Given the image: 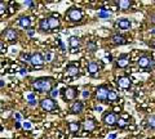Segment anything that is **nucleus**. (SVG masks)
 <instances>
[{
    "instance_id": "1",
    "label": "nucleus",
    "mask_w": 155,
    "mask_h": 139,
    "mask_svg": "<svg viewBox=\"0 0 155 139\" xmlns=\"http://www.w3.org/2000/svg\"><path fill=\"white\" fill-rule=\"evenodd\" d=\"M54 79L51 76H41L35 80H32V88L39 93H51L54 88Z\"/></svg>"
},
{
    "instance_id": "2",
    "label": "nucleus",
    "mask_w": 155,
    "mask_h": 139,
    "mask_svg": "<svg viewBox=\"0 0 155 139\" xmlns=\"http://www.w3.org/2000/svg\"><path fill=\"white\" fill-rule=\"evenodd\" d=\"M66 20L72 22V23L80 22L83 20V12H81V9H79L78 7L69 8V11L66 12Z\"/></svg>"
},
{
    "instance_id": "3",
    "label": "nucleus",
    "mask_w": 155,
    "mask_h": 139,
    "mask_svg": "<svg viewBox=\"0 0 155 139\" xmlns=\"http://www.w3.org/2000/svg\"><path fill=\"white\" fill-rule=\"evenodd\" d=\"M137 66L140 68H143V70H154L155 68V61L151 58L150 55L147 54H143L141 55L140 58L137 59Z\"/></svg>"
},
{
    "instance_id": "4",
    "label": "nucleus",
    "mask_w": 155,
    "mask_h": 139,
    "mask_svg": "<svg viewBox=\"0 0 155 139\" xmlns=\"http://www.w3.org/2000/svg\"><path fill=\"white\" fill-rule=\"evenodd\" d=\"M61 94L65 102H71L78 97V88L76 86H67V88L61 89Z\"/></svg>"
},
{
    "instance_id": "5",
    "label": "nucleus",
    "mask_w": 155,
    "mask_h": 139,
    "mask_svg": "<svg viewBox=\"0 0 155 139\" xmlns=\"http://www.w3.org/2000/svg\"><path fill=\"white\" fill-rule=\"evenodd\" d=\"M40 107L41 109H44L47 112H54V111H58V106L56 104L54 99H52L51 97H47L44 99L40 100Z\"/></svg>"
},
{
    "instance_id": "6",
    "label": "nucleus",
    "mask_w": 155,
    "mask_h": 139,
    "mask_svg": "<svg viewBox=\"0 0 155 139\" xmlns=\"http://www.w3.org/2000/svg\"><path fill=\"white\" fill-rule=\"evenodd\" d=\"M45 63V59H44V55L41 53H32L31 54V59H30V65L36 70H40L43 68V66Z\"/></svg>"
},
{
    "instance_id": "7",
    "label": "nucleus",
    "mask_w": 155,
    "mask_h": 139,
    "mask_svg": "<svg viewBox=\"0 0 155 139\" xmlns=\"http://www.w3.org/2000/svg\"><path fill=\"white\" fill-rule=\"evenodd\" d=\"M118 120H119V117L116 116V113H114V112H105L102 115V122L106 126L118 125Z\"/></svg>"
},
{
    "instance_id": "8",
    "label": "nucleus",
    "mask_w": 155,
    "mask_h": 139,
    "mask_svg": "<svg viewBox=\"0 0 155 139\" xmlns=\"http://www.w3.org/2000/svg\"><path fill=\"white\" fill-rule=\"evenodd\" d=\"M109 93H110V89L106 85L98 86L97 90H96V98H97V100H100V102H107Z\"/></svg>"
},
{
    "instance_id": "9",
    "label": "nucleus",
    "mask_w": 155,
    "mask_h": 139,
    "mask_svg": "<svg viewBox=\"0 0 155 139\" xmlns=\"http://www.w3.org/2000/svg\"><path fill=\"white\" fill-rule=\"evenodd\" d=\"M128 65H129V55L127 53L120 54L115 61V67H118V68H125V67H128Z\"/></svg>"
},
{
    "instance_id": "10",
    "label": "nucleus",
    "mask_w": 155,
    "mask_h": 139,
    "mask_svg": "<svg viewBox=\"0 0 155 139\" xmlns=\"http://www.w3.org/2000/svg\"><path fill=\"white\" fill-rule=\"evenodd\" d=\"M116 85L123 90H128L132 88V81H130L129 77H127V76H120V77L116 79Z\"/></svg>"
},
{
    "instance_id": "11",
    "label": "nucleus",
    "mask_w": 155,
    "mask_h": 139,
    "mask_svg": "<svg viewBox=\"0 0 155 139\" xmlns=\"http://www.w3.org/2000/svg\"><path fill=\"white\" fill-rule=\"evenodd\" d=\"M4 37L8 40V41H16L18 39V32L16 28H12V27H8L5 28V31L3 32Z\"/></svg>"
},
{
    "instance_id": "12",
    "label": "nucleus",
    "mask_w": 155,
    "mask_h": 139,
    "mask_svg": "<svg viewBox=\"0 0 155 139\" xmlns=\"http://www.w3.org/2000/svg\"><path fill=\"white\" fill-rule=\"evenodd\" d=\"M65 72H66L67 76H71V77L78 76L79 75V66H78L76 63H69L65 68Z\"/></svg>"
},
{
    "instance_id": "13",
    "label": "nucleus",
    "mask_w": 155,
    "mask_h": 139,
    "mask_svg": "<svg viewBox=\"0 0 155 139\" xmlns=\"http://www.w3.org/2000/svg\"><path fill=\"white\" fill-rule=\"evenodd\" d=\"M83 109H84V104H83V102H80V100H75V102H72V104L70 106V112L74 113V115L81 113Z\"/></svg>"
},
{
    "instance_id": "14",
    "label": "nucleus",
    "mask_w": 155,
    "mask_h": 139,
    "mask_svg": "<svg viewBox=\"0 0 155 139\" xmlns=\"http://www.w3.org/2000/svg\"><path fill=\"white\" fill-rule=\"evenodd\" d=\"M48 22H49V26H51V31H54L60 28V20H58V14L53 13L52 16L48 17Z\"/></svg>"
},
{
    "instance_id": "15",
    "label": "nucleus",
    "mask_w": 155,
    "mask_h": 139,
    "mask_svg": "<svg viewBox=\"0 0 155 139\" xmlns=\"http://www.w3.org/2000/svg\"><path fill=\"white\" fill-rule=\"evenodd\" d=\"M100 70H101V66L97 63V62H94V61L89 62L88 66H87V71H88V74L91 76H96L97 74L100 72Z\"/></svg>"
},
{
    "instance_id": "16",
    "label": "nucleus",
    "mask_w": 155,
    "mask_h": 139,
    "mask_svg": "<svg viewBox=\"0 0 155 139\" xmlns=\"http://www.w3.org/2000/svg\"><path fill=\"white\" fill-rule=\"evenodd\" d=\"M69 45L71 50H79V48L81 45V40L79 36H70L69 37Z\"/></svg>"
},
{
    "instance_id": "17",
    "label": "nucleus",
    "mask_w": 155,
    "mask_h": 139,
    "mask_svg": "<svg viewBox=\"0 0 155 139\" xmlns=\"http://www.w3.org/2000/svg\"><path fill=\"white\" fill-rule=\"evenodd\" d=\"M111 43L115 45H124V44H127V39L123 36V35H119V33H114L113 36H111Z\"/></svg>"
},
{
    "instance_id": "18",
    "label": "nucleus",
    "mask_w": 155,
    "mask_h": 139,
    "mask_svg": "<svg viewBox=\"0 0 155 139\" xmlns=\"http://www.w3.org/2000/svg\"><path fill=\"white\" fill-rule=\"evenodd\" d=\"M116 26H118L120 30H129L130 27H132V22L128 18H122V20H119L116 22Z\"/></svg>"
},
{
    "instance_id": "19",
    "label": "nucleus",
    "mask_w": 155,
    "mask_h": 139,
    "mask_svg": "<svg viewBox=\"0 0 155 139\" xmlns=\"http://www.w3.org/2000/svg\"><path fill=\"white\" fill-rule=\"evenodd\" d=\"M18 25L21 26L22 28H25V30H28L31 26V20H30V17H27V16H21L18 18Z\"/></svg>"
},
{
    "instance_id": "20",
    "label": "nucleus",
    "mask_w": 155,
    "mask_h": 139,
    "mask_svg": "<svg viewBox=\"0 0 155 139\" xmlns=\"http://www.w3.org/2000/svg\"><path fill=\"white\" fill-rule=\"evenodd\" d=\"M83 129H84L85 131H88V133L93 131L94 129H96V120H93V118L85 120L84 124H83Z\"/></svg>"
},
{
    "instance_id": "21",
    "label": "nucleus",
    "mask_w": 155,
    "mask_h": 139,
    "mask_svg": "<svg viewBox=\"0 0 155 139\" xmlns=\"http://www.w3.org/2000/svg\"><path fill=\"white\" fill-rule=\"evenodd\" d=\"M67 128H69V131L75 134V133H79V130L81 129V124L79 121H71L67 124Z\"/></svg>"
},
{
    "instance_id": "22",
    "label": "nucleus",
    "mask_w": 155,
    "mask_h": 139,
    "mask_svg": "<svg viewBox=\"0 0 155 139\" xmlns=\"http://www.w3.org/2000/svg\"><path fill=\"white\" fill-rule=\"evenodd\" d=\"M39 30L41 32H49L51 31V26H49V22H48V18H43L39 22Z\"/></svg>"
},
{
    "instance_id": "23",
    "label": "nucleus",
    "mask_w": 155,
    "mask_h": 139,
    "mask_svg": "<svg viewBox=\"0 0 155 139\" xmlns=\"http://www.w3.org/2000/svg\"><path fill=\"white\" fill-rule=\"evenodd\" d=\"M115 4L118 5L120 11H127V9H129L130 5H132V2H129V0H119V2H116Z\"/></svg>"
},
{
    "instance_id": "24",
    "label": "nucleus",
    "mask_w": 155,
    "mask_h": 139,
    "mask_svg": "<svg viewBox=\"0 0 155 139\" xmlns=\"http://www.w3.org/2000/svg\"><path fill=\"white\" fill-rule=\"evenodd\" d=\"M97 16H98V18H111L113 17V14H111L109 11H106L105 8H102L98 13H97Z\"/></svg>"
},
{
    "instance_id": "25",
    "label": "nucleus",
    "mask_w": 155,
    "mask_h": 139,
    "mask_svg": "<svg viewBox=\"0 0 155 139\" xmlns=\"http://www.w3.org/2000/svg\"><path fill=\"white\" fill-rule=\"evenodd\" d=\"M118 94H116V92H114V90L110 89V93H109V97H107V103H114L118 100Z\"/></svg>"
},
{
    "instance_id": "26",
    "label": "nucleus",
    "mask_w": 155,
    "mask_h": 139,
    "mask_svg": "<svg viewBox=\"0 0 155 139\" xmlns=\"http://www.w3.org/2000/svg\"><path fill=\"white\" fill-rule=\"evenodd\" d=\"M30 59H31V54L25 53V52H22V53L19 54V61L26 62V63H30Z\"/></svg>"
},
{
    "instance_id": "27",
    "label": "nucleus",
    "mask_w": 155,
    "mask_h": 139,
    "mask_svg": "<svg viewBox=\"0 0 155 139\" xmlns=\"http://www.w3.org/2000/svg\"><path fill=\"white\" fill-rule=\"evenodd\" d=\"M147 126L150 129H153V130H155V115H150L147 117Z\"/></svg>"
},
{
    "instance_id": "28",
    "label": "nucleus",
    "mask_w": 155,
    "mask_h": 139,
    "mask_svg": "<svg viewBox=\"0 0 155 139\" xmlns=\"http://www.w3.org/2000/svg\"><path fill=\"white\" fill-rule=\"evenodd\" d=\"M87 50L91 52V53H93V52L97 50V44L94 41H88V44H87Z\"/></svg>"
},
{
    "instance_id": "29",
    "label": "nucleus",
    "mask_w": 155,
    "mask_h": 139,
    "mask_svg": "<svg viewBox=\"0 0 155 139\" xmlns=\"http://www.w3.org/2000/svg\"><path fill=\"white\" fill-rule=\"evenodd\" d=\"M60 93H61V92H60V90H58L57 88H53V89H52V92L49 93V95H51V98H52V99H56L58 95H60Z\"/></svg>"
},
{
    "instance_id": "30",
    "label": "nucleus",
    "mask_w": 155,
    "mask_h": 139,
    "mask_svg": "<svg viewBox=\"0 0 155 139\" xmlns=\"http://www.w3.org/2000/svg\"><path fill=\"white\" fill-rule=\"evenodd\" d=\"M22 128L25 129V130H31L32 124H31L30 121H25V122H22Z\"/></svg>"
},
{
    "instance_id": "31",
    "label": "nucleus",
    "mask_w": 155,
    "mask_h": 139,
    "mask_svg": "<svg viewBox=\"0 0 155 139\" xmlns=\"http://www.w3.org/2000/svg\"><path fill=\"white\" fill-rule=\"evenodd\" d=\"M7 11V4L4 2H0V14L2 16H4V12Z\"/></svg>"
},
{
    "instance_id": "32",
    "label": "nucleus",
    "mask_w": 155,
    "mask_h": 139,
    "mask_svg": "<svg viewBox=\"0 0 155 139\" xmlns=\"http://www.w3.org/2000/svg\"><path fill=\"white\" fill-rule=\"evenodd\" d=\"M118 126H119L120 129H124L125 126H127V122H125V120L119 118V120H118Z\"/></svg>"
},
{
    "instance_id": "33",
    "label": "nucleus",
    "mask_w": 155,
    "mask_h": 139,
    "mask_svg": "<svg viewBox=\"0 0 155 139\" xmlns=\"http://www.w3.org/2000/svg\"><path fill=\"white\" fill-rule=\"evenodd\" d=\"M35 94L34 93H30V94H27V102H30V100H35Z\"/></svg>"
},
{
    "instance_id": "34",
    "label": "nucleus",
    "mask_w": 155,
    "mask_h": 139,
    "mask_svg": "<svg viewBox=\"0 0 155 139\" xmlns=\"http://www.w3.org/2000/svg\"><path fill=\"white\" fill-rule=\"evenodd\" d=\"M22 4L25 7H35V3H34V2H23Z\"/></svg>"
},
{
    "instance_id": "35",
    "label": "nucleus",
    "mask_w": 155,
    "mask_h": 139,
    "mask_svg": "<svg viewBox=\"0 0 155 139\" xmlns=\"http://www.w3.org/2000/svg\"><path fill=\"white\" fill-rule=\"evenodd\" d=\"M81 95H83V98H89L91 97V92L89 90H84V92L81 93Z\"/></svg>"
},
{
    "instance_id": "36",
    "label": "nucleus",
    "mask_w": 155,
    "mask_h": 139,
    "mask_svg": "<svg viewBox=\"0 0 155 139\" xmlns=\"http://www.w3.org/2000/svg\"><path fill=\"white\" fill-rule=\"evenodd\" d=\"M44 59H45L47 62H51V61H52V54H51V53H45Z\"/></svg>"
},
{
    "instance_id": "37",
    "label": "nucleus",
    "mask_w": 155,
    "mask_h": 139,
    "mask_svg": "<svg viewBox=\"0 0 155 139\" xmlns=\"http://www.w3.org/2000/svg\"><path fill=\"white\" fill-rule=\"evenodd\" d=\"M27 104L28 106H31V107H34V106H36L38 104V100L35 99V100H30V102H27Z\"/></svg>"
},
{
    "instance_id": "38",
    "label": "nucleus",
    "mask_w": 155,
    "mask_h": 139,
    "mask_svg": "<svg viewBox=\"0 0 155 139\" xmlns=\"http://www.w3.org/2000/svg\"><path fill=\"white\" fill-rule=\"evenodd\" d=\"M34 33H35V30H34V28H28L27 30V35L28 36H34Z\"/></svg>"
},
{
    "instance_id": "39",
    "label": "nucleus",
    "mask_w": 155,
    "mask_h": 139,
    "mask_svg": "<svg viewBox=\"0 0 155 139\" xmlns=\"http://www.w3.org/2000/svg\"><path fill=\"white\" fill-rule=\"evenodd\" d=\"M106 139H116V134L113 133V134H109L107 137H106Z\"/></svg>"
},
{
    "instance_id": "40",
    "label": "nucleus",
    "mask_w": 155,
    "mask_h": 139,
    "mask_svg": "<svg viewBox=\"0 0 155 139\" xmlns=\"http://www.w3.org/2000/svg\"><path fill=\"white\" fill-rule=\"evenodd\" d=\"M14 118H16L18 122H21V115L19 113H14Z\"/></svg>"
},
{
    "instance_id": "41",
    "label": "nucleus",
    "mask_w": 155,
    "mask_h": 139,
    "mask_svg": "<svg viewBox=\"0 0 155 139\" xmlns=\"http://www.w3.org/2000/svg\"><path fill=\"white\" fill-rule=\"evenodd\" d=\"M4 52H7V45H4V43L2 41V53H4Z\"/></svg>"
},
{
    "instance_id": "42",
    "label": "nucleus",
    "mask_w": 155,
    "mask_h": 139,
    "mask_svg": "<svg viewBox=\"0 0 155 139\" xmlns=\"http://www.w3.org/2000/svg\"><path fill=\"white\" fill-rule=\"evenodd\" d=\"M150 22L155 25V14H151V17H150Z\"/></svg>"
},
{
    "instance_id": "43",
    "label": "nucleus",
    "mask_w": 155,
    "mask_h": 139,
    "mask_svg": "<svg viewBox=\"0 0 155 139\" xmlns=\"http://www.w3.org/2000/svg\"><path fill=\"white\" fill-rule=\"evenodd\" d=\"M105 59L109 61V62H113V61H111V59H113V57H111L110 54H109V55H105Z\"/></svg>"
},
{
    "instance_id": "44",
    "label": "nucleus",
    "mask_w": 155,
    "mask_h": 139,
    "mask_svg": "<svg viewBox=\"0 0 155 139\" xmlns=\"http://www.w3.org/2000/svg\"><path fill=\"white\" fill-rule=\"evenodd\" d=\"M96 111H97V112H102V111H104V108L101 107V106H97V107H96Z\"/></svg>"
},
{
    "instance_id": "45",
    "label": "nucleus",
    "mask_w": 155,
    "mask_h": 139,
    "mask_svg": "<svg viewBox=\"0 0 155 139\" xmlns=\"http://www.w3.org/2000/svg\"><path fill=\"white\" fill-rule=\"evenodd\" d=\"M19 128H22V124L18 122V121H16V129H19Z\"/></svg>"
},
{
    "instance_id": "46",
    "label": "nucleus",
    "mask_w": 155,
    "mask_h": 139,
    "mask_svg": "<svg viewBox=\"0 0 155 139\" xmlns=\"http://www.w3.org/2000/svg\"><path fill=\"white\" fill-rule=\"evenodd\" d=\"M4 85H5L4 84V80H0V88H4Z\"/></svg>"
},
{
    "instance_id": "47",
    "label": "nucleus",
    "mask_w": 155,
    "mask_h": 139,
    "mask_svg": "<svg viewBox=\"0 0 155 139\" xmlns=\"http://www.w3.org/2000/svg\"><path fill=\"white\" fill-rule=\"evenodd\" d=\"M26 74H27L26 70H21V75H26Z\"/></svg>"
}]
</instances>
